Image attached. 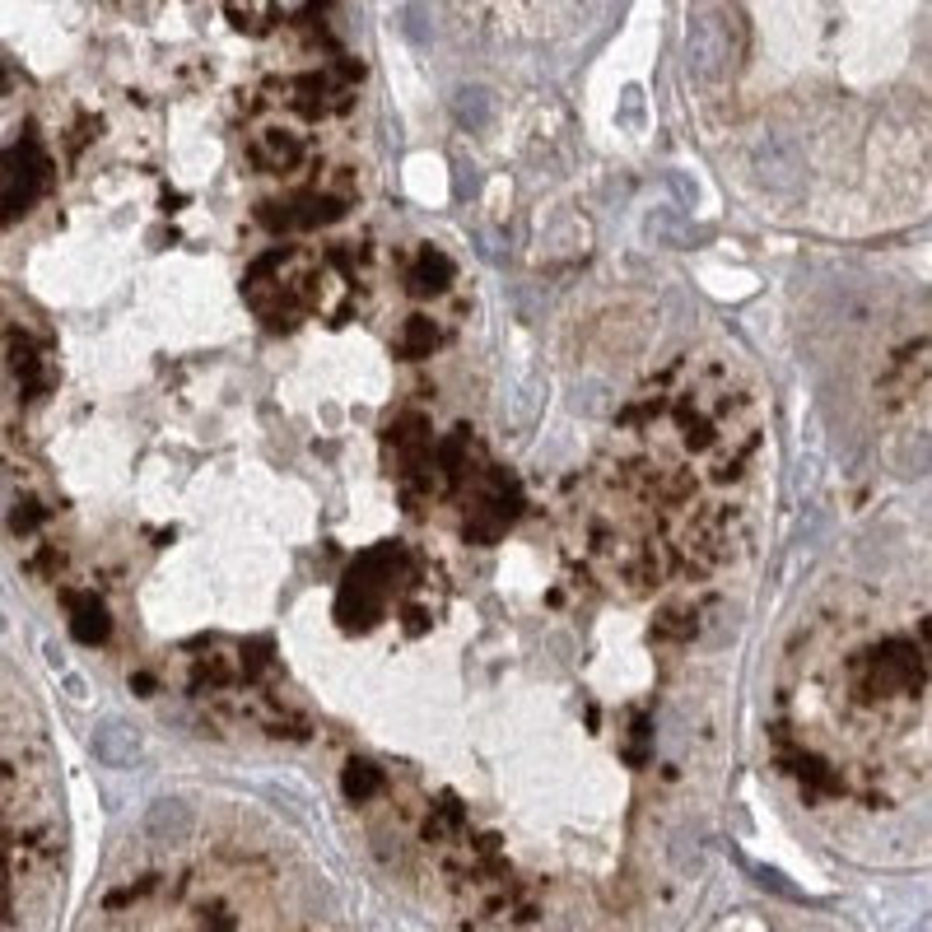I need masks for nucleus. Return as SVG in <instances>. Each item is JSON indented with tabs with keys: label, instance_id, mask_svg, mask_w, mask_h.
Returning <instances> with one entry per match:
<instances>
[{
	"label": "nucleus",
	"instance_id": "obj_2",
	"mask_svg": "<svg viewBox=\"0 0 932 932\" xmlns=\"http://www.w3.org/2000/svg\"><path fill=\"white\" fill-rule=\"evenodd\" d=\"M135 751H141V741H135V733H131V727H122V723H107V727H99V733H94V756L103 765H131Z\"/></svg>",
	"mask_w": 932,
	"mask_h": 932
},
{
	"label": "nucleus",
	"instance_id": "obj_1",
	"mask_svg": "<svg viewBox=\"0 0 932 932\" xmlns=\"http://www.w3.org/2000/svg\"><path fill=\"white\" fill-rule=\"evenodd\" d=\"M253 158H257V168H266V173H289L304 158V141L294 131H257Z\"/></svg>",
	"mask_w": 932,
	"mask_h": 932
}]
</instances>
